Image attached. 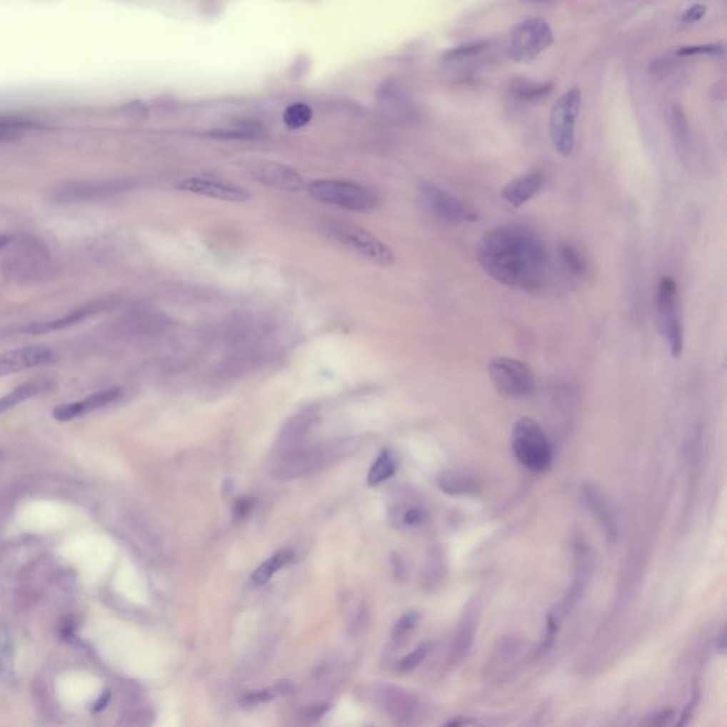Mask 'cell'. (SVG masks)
<instances>
[{
    "mask_svg": "<svg viewBox=\"0 0 727 727\" xmlns=\"http://www.w3.org/2000/svg\"><path fill=\"white\" fill-rule=\"evenodd\" d=\"M476 256L490 277L510 289L537 293L548 283L547 247L527 226L507 225L487 232L476 247Z\"/></svg>",
    "mask_w": 727,
    "mask_h": 727,
    "instance_id": "cell-1",
    "label": "cell"
},
{
    "mask_svg": "<svg viewBox=\"0 0 727 727\" xmlns=\"http://www.w3.org/2000/svg\"><path fill=\"white\" fill-rule=\"evenodd\" d=\"M357 443L351 439L337 441L323 445H301L289 452L280 453L276 459L273 473L280 481H293L310 473L319 472L327 465L344 458L356 449Z\"/></svg>",
    "mask_w": 727,
    "mask_h": 727,
    "instance_id": "cell-2",
    "label": "cell"
},
{
    "mask_svg": "<svg viewBox=\"0 0 727 727\" xmlns=\"http://www.w3.org/2000/svg\"><path fill=\"white\" fill-rule=\"evenodd\" d=\"M306 189L309 196L314 201L344 211L371 214L381 206V201L375 192L361 184L347 179H314L306 185Z\"/></svg>",
    "mask_w": 727,
    "mask_h": 727,
    "instance_id": "cell-3",
    "label": "cell"
},
{
    "mask_svg": "<svg viewBox=\"0 0 727 727\" xmlns=\"http://www.w3.org/2000/svg\"><path fill=\"white\" fill-rule=\"evenodd\" d=\"M511 448L521 466L534 473H543L550 469L553 451L546 432L530 419L521 418L514 423L511 432Z\"/></svg>",
    "mask_w": 727,
    "mask_h": 727,
    "instance_id": "cell-4",
    "label": "cell"
},
{
    "mask_svg": "<svg viewBox=\"0 0 727 727\" xmlns=\"http://www.w3.org/2000/svg\"><path fill=\"white\" fill-rule=\"evenodd\" d=\"M527 658V641L517 633L500 636L491 646L483 665V679L490 685L511 682Z\"/></svg>",
    "mask_w": 727,
    "mask_h": 727,
    "instance_id": "cell-5",
    "label": "cell"
},
{
    "mask_svg": "<svg viewBox=\"0 0 727 727\" xmlns=\"http://www.w3.org/2000/svg\"><path fill=\"white\" fill-rule=\"evenodd\" d=\"M655 306L658 323L669 353L679 359L683 353V324L679 311L678 286L672 277H662L656 287Z\"/></svg>",
    "mask_w": 727,
    "mask_h": 727,
    "instance_id": "cell-6",
    "label": "cell"
},
{
    "mask_svg": "<svg viewBox=\"0 0 727 727\" xmlns=\"http://www.w3.org/2000/svg\"><path fill=\"white\" fill-rule=\"evenodd\" d=\"M583 94L580 87L567 90L553 106L550 113V139L557 154L567 158L576 146V122L581 110Z\"/></svg>",
    "mask_w": 727,
    "mask_h": 727,
    "instance_id": "cell-7",
    "label": "cell"
},
{
    "mask_svg": "<svg viewBox=\"0 0 727 727\" xmlns=\"http://www.w3.org/2000/svg\"><path fill=\"white\" fill-rule=\"evenodd\" d=\"M324 229L329 235H331L337 242L344 244L346 247L354 250L361 254L364 259L382 266L391 267L395 263L393 250L379 241L375 235L365 231L360 226L346 224V222H326Z\"/></svg>",
    "mask_w": 727,
    "mask_h": 727,
    "instance_id": "cell-8",
    "label": "cell"
},
{
    "mask_svg": "<svg viewBox=\"0 0 727 727\" xmlns=\"http://www.w3.org/2000/svg\"><path fill=\"white\" fill-rule=\"evenodd\" d=\"M553 43V30L541 17H528L510 31L508 56L516 63H530Z\"/></svg>",
    "mask_w": 727,
    "mask_h": 727,
    "instance_id": "cell-9",
    "label": "cell"
},
{
    "mask_svg": "<svg viewBox=\"0 0 727 727\" xmlns=\"http://www.w3.org/2000/svg\"><path fill=\"white\" fill-rule=\"evenodd\" d=\"M375 695L395 726L421 727L423 723V705L409 691L393 685H381Z\"/></svg>",
    "mask_w": 727,
    "mask_h": 727,
    "instance_id": "cell-10",
    "label": "cell"
},
{
    "mask_svg": "<svg viewBox=\"0 0 727 727\" xmlns=\"http://www.w3.org/2000/svg\"><path fill=\"white\" fill-rule=\"evenodd\" d=\"M176 188L184 192L231 204H243L251 199V192L247 188L231 179L211 174H199L184 178L178 182Z\"/></svg>",
    "mask_w": 727,
    "mask_h": 727,
    "instance_id": "cell-11",
    "label": "cell"
},
{
    "mask_svg": "<svg viewBox=\"0 0 727 727\" xmlns=\"http://www.w3.org/2000/svg\"><path fill=\"white\" fill-rule=\"evenodd\" d=\"M421 196L426 208L443 222L459 225L479 221V214L472 206L435 184H423Z\"/></svg>",
    "mask_w": 727,
    "mask_h": 727,
    "instance_id": "cell-12",
    "label": "cell"
},
{
    "mask_svg": "<svg viewBox=\"0 0 727 727\" xmlns=\"http://www.w3.org/2000/svg\"><path fill=\"white\" fill-rule=\"evenodd\" d=\"M488 373L496 389L503 395L523 398L534 389V378L530 368L518 360L497 357L488 364Z\"/></svg>",
    "mask_w": 727,
    "mask_h": 727,
    "instance_id": "cell-13",
    "label": "cell"
},
{
    "mask_svg": "<svg viewBox=\"0 0 727 727\" xmlns=\"http://www.w3.org/2000/svg\"><path fill=\"white\" fill-rule=\"evenodd\" d=\"M253 179L266 186L286 192H299L304 188L303 176L291 166L274 161H256L247 166Z\"/></svg>",
    "mask_w": 727,
    "mask_h": 727,
    "instance_id": "cell-14",
    "label": "cell"
},
{
    "mask_svg": "<svg viewBox=\"0 0 727 727\" xmlns=\"http://www.w3.org/2000/svg\"><path fill=\"white\" fill-rule=\"evenodd\" d=\"M478 626H479L478 609L469 606L462 615L449 646V652L446 656V666L449 669H456L468 659L476 639Z\"/></svg>",
    "mask_w": 727,
    "mask_h": 727,
    "instance_id": "cell-15",
    "label": "cell"
},
{
    "mask_svg": "<svg viewBox=\"0 0 727 727\" xmlns=\"http://www.w3.org/2000/svg\"><path fill=\"white\" fill-rule=\"evenodd\" d=\"M54 361V354L44 347L17 349L0 354V376L30 368L49 365Z\"/></svg>",
    "mask_w": 727,
    "mask_h": 727,
    "instance_id": "cell-16",
    "label": "cell"
},
{
    "mask_svg": "<svg viewBox=\"0 0 727 727\" xmlns=\"http://www.w3.org/2000/svg\"><path fill=\"white\" fill-rule=\"evenodd\" d=\"M120 395H121L120 388L104 389V391L96 392L81 401L64 403V405L56 408L53 412V416H54V419L61 421V422L73 421L79 416H84L90 412H94L100 408H104V406L116 402L120 398Z\"/></svg>",
    "mask_w": 727,
    "mask_h": 727,
    "instance_id": "cell-17",
    "label": "cell"
},
{
    "mask_svg": "<svg viewBox=\"0 0 727 727\" xmlns=\"http://www.w3.org/2000/svg\"><path fill=\"white\" fill-rule=\"evenodd\" d=\"M546 185V178L538 171H531L526 175H521L513 181H510L501 191L503 199L514 206L520 208L531 201Z\"/></svg>",
    "mask_w": 727,
    "mask_h": 727,
    "instance_id": "cell-18",
    "label": "cell"
},
{
    "mask_svg": "<svg viewBox=\"0 0 727 727\" xmlns=\"http://www.w3.org/2000/svg\"><path fill=\"white\" fill-rule=\"evenodd\" d=\"M317 413L314 409H306L293 416L277 438V452L284 453L304 445V439L314 425Z\"/></svg>",
    "mask_w": 727,
    "mask_h": 727,
    "instance_id": "cell-19",
    "label": "cell"
},
{
    "mask_svg": "<svg viewBox=\"0 0 727 727\" xmlns=\"http://www.w3.org/2000/svg\"><path fill=\"white\" fill-rule=\"evenodd\" d=\"M584 497H586V501H587L590 510L596 514V517L598 518L601 526L606 528V534L609 536V538H615L616 530H618L616 518H615L613 510H612L609 501L606 500V496L594 486H586Z\"/></svg>",
    "mask_w": 727,
    "mask_h": 727,
    "instance_id": "cell-20",
    "label": "cell"
},
{
    "mask_svg": "<svg viewBox=\"0 0 727 727\" xmlns=\"http://www.w3.org/2000/svg\"><path fill=\"white\" fill-rule=\"evenodd\" d=\"M553 81H534L528 79H514L510 81L508 94L520 103H537L553 91Z\"/></svg>",
    "mask_w": 727,
    "mask_h": 727,
    "instance_id": "cell-21",
    "label": "cell"
},
{
    "mask_svg": "<svg viewBox=\"0 0 727 727\" xmlns=\"http://www.w3.org/2000/svg\"><path fill=\"white\" fill-rule=\"evenodd\" d=\"M49 388H50V383H49V381H44V379L31 381V382H27V383H23V385L14 388L11 392H9L3 398H0V415L4 413L6 411L46 392Z\"/></svg>",
    "mask_w": 727,
    "mask_h": 727,
    "instance_id": "cell-22",
    "label": "cell"
},
{
    "mask_svg": "<svg viewBox=\"0 0 727 727\" xmlns=\"http://www.w3.org/2000/svg\"><path fill=\"white\" fill-rule=\"evenodd\" d=\"M438 485L441 490L452 496L461 494H473L479 491V482L472 476L459 473V472H442L438 478Z\"/></svg>",
    "mask_w": 727,
    "mask_h": 727,
    "instance_id": "cell-23",
    "label": "cell"
},
{
    "mask_svg": "<svg viewBox=\"0 0 727 727\" xmlns=\"http://www.w3.org/2000/svg\"><path fill=\"white\" fill-rule=\"evenodd\" d=\"M669 114H671V126H672L676 148H678L681 156H686L691 152V145H692L691 128H689L686 114H685L683 109L676 104L671 109Z\"/></svg>",
    "mask_w": 727,
    "mask_h": 727,
    "instance_id": "cell-24",
    "label": "cell"
},
{
    "mask_svg": "<svg viewBox=\"0 0 727 727\" xmlns=\"http://www.w3.org/2000/svg\"><path fill=\"white\" fill-rule=\"evenodd\" d=\"M294 560V551L290 548H284L277 551L273 557H270L267 561H264L251 576V581L256 586H264L267 584L271 577L281 570L283 567L289 566Z\"/></svg>",
    "mask_w": 727,
    "mask_h": 727,
    "instance_id": "cell-25",
    "label": "cell"
},
{
    "mask_svg": "<svg viewBox=\"0 0 727 727\" xmlns=\"http://www.w3.org/2000/svg\"><path fill=\"white\" fill-rule=\"evenodd\" d=\"M16 681L13 642L9 631L0 628V682L13 683Z\"/></svg>",
    "mask_w": 727,
    "mask_h": 727,
    "instance_id": "cell-26",
    "label": "cell"
},
{
    "mask_svg": "<svg viewBox=\"0 0 727 727\" xmlns=\"http://www.w3.org/2000/svg\"><path fill=\"white\" fill-rule=\"evenodd\" d=\"M558 256L563 269L567 271V274L576 279H581L586 274L587 264L577 247H574L570 243H563L558 249Z\"/></svg>",
    "mask_w": 727,
    "mask_h": 727,
    "instance_id": "cell-27",
    "label": "cell"
},
{
    "mask_svg": "<svg viewBox=\"0 0 727 727\" xmlns=\"http://www.w3.org/2000/svg\"><path fill=\"white\" fill-rule=\"evenodd\" d=\"M90 314V309H83V310H79V311H74L66 317H61L59 320H53V321H47V323H36V324H30L24 329H21V331L24 333H29V334H44V333H50V331H56V330H61V329H66V327H70L79 321H81L84 317H87Z\"/></svg>",
    "mask_w": 727,
    "mask_h": 727,
    "instance_id": "cell-28",
    "label": "cell"
},
{
    "mask_svg": "<svg viewBox=\"0 0 727 727\" xmlns=\"http://www.w3.org/2000/svg\"><path fill=\"white\" fill-rule=\"evenodd\" d=\"M155 722V712L146 705H134L128 708L116 727H151Z\"/></svg>",
    "mask_w": 727,
    "mask_h": 727,
    "instance_id": "cell-29",
    "label": "cell"
},
{
    "mask_svg": "<svg viewBox=\"0 0 727 727\" xmlns=\"http://www.w3.org/2000/svg\"><path fill=\"white\" fill-rule=\"evenodd\" d=\"M488 46H490L488 40L469 41V43H465V44H459V46H456L453 49H449L448 51L443 53L442 59L446 63L465 61V60L475 59V57L481 56L486 49H488Z\"/></svg>",
    "mask_w": 727,
    "mask_h": 727,
    "instance_id": "cell-30",
    "label": "cell"
},
{
    "mask_svg": "<svg viewBox=\"0 0 727 727\" xmlns=\"http://www.w3.org/2000/svg\"><path fill=\"white\" fill-rule=\"evenodd\" d=\"M396 469V463L393 456L389 452H382L368 473V485L378 486L393 476Z\"/></svg>",
    "mask_w": 727,
    "mask_h": 727,
    "instance_id": "cell-31",
    "label": "cell"
},
{
    "mask_svg": "<svg viewBox=\"0 0 727 727\" xmlns=\"http://www.w3.org/2000/svg\"><path fill=\"white\" fill-rule=\"evenodd\" d=\"M313 110L309 104L294 103L289 106L283 113V122L290 129H299L306 126L313 120Z\"/></svg>",
    "mask_w": 727,
    "mask_h": 727,
    "instance_id": "cell-32",
    "label": "cell"
},
{
    "mask_svg": "<svg viewBox=\"0 0 727 727\" xmlns=\"http://www.w3.org/2000/svg\"><path fill=\"white\" fill-rule=\"evenodd\" d=\"M678 57H698V56H708V57H718L725 54V43L723 41H713V43H703V44H691L683 46L675 51Z\"/></svg>",
    "mask_w": 727,
    "mask_h": 727,
    "instance_id": "cell-33",
    "label": "cell"
},
{
    "mask_svg": "<svg viewBox=\"0 0 727 727\" xmlns=\"http://www.w3.org/2000/svg\"><path fill=\"white\" fill-rule=\"evenodd\" d=\"M431 648H432L431 642L419 643L412 652H409L406 656H403L398 662V665H396L398 672H401V673H411L412 671H415L426 659V656L431 652Z\"/></svg>",
    "mask_w": 727,
    "mask_h": 727,
    "instance_id": "cell-34",
    "label": "cell"
},
{
    "mask_svg": "<svg viewBox=\"0 0 727 727\" xmlns=\"http://www.w3.org/2000/svg\"><path fill=\"white\" fill-rule=\"evenodd\" d=\"M421 621V615L419 612H406L405 615H402L399 618V621L395 623V628H393V632H392V639L395 643L401 645L403 643L409 635L412 633V631L418 626Z\"/></svg>",
    "mask_w": 727,
    "mask_h": 727,
    "instance_id": "cell-35",
    "label": "cell"
},
{
    "mask_svg": "<svg viewBox=\"0 0 727 727\" xmlns=\"http://www.w3.org/2000/svg\"><path fill=\"white\" fill-rule=\"evenodd\" d=\"M676 719H678V716H676L675 711L671 708H666V709L653 712L649 716H646L641 722L639 727H675Z\"/></svg>",
    "mask_w": 727,
    "mask_h": 727,
    "instance_id": "cell-36",
    "label": "cell"
},
{
    "mask_svg": "<svg viewBox=\"0 0 727 727\" xmlns=\"http://www.w3.org/2000/svg\"><path fill=\"white\" fill-rule=\"evenodd\" d=\"M551 708L548 705H541L533 711V713L524 722H521L518 727H546L551 722Z\"/></svg>",
    "mask_w": 727,
    "mask_h": 727,
    "instance_id": "cell-37",
    "label": "cell"
},
{
    "mask_svg": "<svg viewBox=\"0 0 727 727\" xmlns=\"http://www.w3.org/2000/svg\"><path fill=\"white\" fill-rule=\"evenodd\" d=\"M329 705L327 703H319V705H311V706H307L304 708L301 712H300V722L304 725V726H310V725H314L317 721H320L329 711Z\"/></svg>",
    "mask_w": 727,
    "mask_h": 727,
    "instance_id": "cell-38",
    "label": "cell"
},
{
    "mask_svg": "<svg viewBox=\"0 0 727 727\" xmlns=\"http://www.w3.org/2000/svg\"><path fill=\"white\" fill-rule=\"evenodd\" d=\"M705 11H706V6L701 4V3H695L692 4L682 16L681 21L683 24H693L696 21H699L703 16H705Z\"/></svg>",
    "mask_w": 727,
    "mask_h": 727,
    "instance_id": "cell-39",
    "label": "cell"
},
{
    "mask_svg": "<svg viewBox=\"0 0 727 727\" xmlns=\"http://www.w3.org/2000/svg\"><path fill=\"white\" fill-rule=\"evenodd\" d=\"M402 521L406 524V526H419L422 524L423 521H426L428 516L426 513L419 508V507H412L409 510H406L403 514H402Z\"/></svg>",
    "mask_w": 727,
    "mask_h": 727,
    "instance_id": "cell-40",
    "label": "cell"
},
{
    "mask_svg": "<svg viewBox=\"0 0 727 727\" xmlns=\"http://www.w3.org/2000/svg\"><path fill=\"white\" fill-rule=\"evenodd\" d=\"M273 699V693L270 691H260V692H251L243 698V703L246 706H257L261 703H266Z\"/></svg>",
    "mask_w": 727,
    "mask_h": 727,
    "instance_id": "cell-41",
    "label": "cell"
},
{
    "mask_svg": "<svg viewBox=\"0 0 727 727\" xmlns=\"http://www.w3.org/2000/svg\"><path fill=\"white\" fill-rule=\"evenodd\" d=\"M24 128V124H21L20 121H16L13 119H4V117H0V139L1 138H6L11 134H16L19 129Z\"/></svg>",
    "mask_w": 727,
    "mask_h": 727,
    "instance_id": "cell-42",
    "label": "cell"
},
{
    "mask_svg": "<svg viewBox=\"0 0 727 727\" xmlns=\"http://www.w3.org/2000/svg\"><path fill=\"white\" fill-rule=\"evenodd\" d=\"M251 506L253 504H251V501L249 498H241L235 504V514H236V517H239V518L246 517L249 514V511L251 510Z\"/></svg>",
    "mask_w": 727,
    "mask_h": 727,
    "instance_id": "cell-43",
    "label": "cell"
},
{
    "mask_svg": "<svg viewBox=\"0 0 727 727\" xmlns=\"http://www.w3.org/2000/svg\"><path fill=\"white\" fill-rule=\"evenodd\" d=\"M10 242H11V238L9 235H0V250L4 249Z\"/></svg>",
    "mask_w": 727,
    "mask_h": 727,
    "instance_id": "cell-44",
    "label": "cell"
}]
</instances>
